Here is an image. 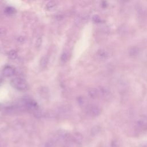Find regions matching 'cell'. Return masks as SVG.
Masks as SVG:
<instances>
[{
  "instance_id": "obj_8",
  "label": "cell",
  "mask_w": 147,
  "mask_h": 147,
  "mask_svg": "<svg viewBox=\"0 0 147 147\" xmlns=\"http://www.w3.org/2000/svg\"><path fill=\"white\" fill-rule=\"evenodd\" d=\"M68 57V53H67L66 52H64L61 54V60L63 62H66V61H67Z\"/></svg>"
},
{
  "instance_id": "obj_3",
  "label": "cell",
  "mask_w": 147,
  "mask_h": 147,
  "mask_svg": "<svg viewBox=\"0 0 147 147\" xmlns=\"http://www.w3.org/2000/svg\"><path fill=\"white\" fill-rule=\"evenodd\" d=\"M14 72L15 71L12 67L7 66L5 67L2 71V75L5 77H10L13 76L14 74Z\"/></svg>"
},
{
  "instance_id": "obj_2",
  "label": "cell",
  "mask_w": 147,
  "mask_h": 147,
  "mask_svg": "<svg viewBox=\"0 0 147 147\" xmlns=\"http://www.w3.org/2000/svg\"><path fill=\"white\" fill-rule=\"evenodd\" d=\"M86 112L91 117H96L101 113V109L96 105H90L86 107Z\"/></svg>"
},
{
  "instance_id": "obj_1",
  "label": "cell",
  "mask_w": 147,
  "mask_h": 147,
  "mask_svg": "<svg viewBox=\"0 0 147 147\" xmlns=\"http://www.w3.org/2000/svg\"><path fill=\"white\" fill-rule=\"evenodd\" d=\"M11 85L19 91H25L28 88V84L25 80L20 78H16L11 79Z\"/></svg>"
},
{
  "instance_id": "obj_4",
  "label": "cell",
  "mask_w": 147,
  "mask_h": 147,
  "mask_svg": "<svg viewBox=\"0 0 147 147\" xmlns=\"http://www.w3.org/2000/svg\"><path fill=\"white\" fill-rule=\"evenodd\" d=\"M48 63V57L47 56H42L41 59H40V67L42 68H44L47 67V64Z\"/></svg>"
},
{
  "instance_id": "obj_7",
  "label": "cell",
  "mask_w": 147,
  "mask_h": 147,
  "mask_svg": "<svg viewBox=\"0 0 147 147\" xmlns=\"http://www.w3.org/2000/svg\"><path fill=\"white\" fill-rule=\"evenodd\" d=\"M9 57L11 59H15L17 56V53L15 50H11L8 53Z\"/></svg>"
},
{
  "instance_id": "obj_9",
  "label": "cell",
  "mask_w": 147,
  "mask_h": 147,
  "mask_svg": "<svg viewBox=\"0 0 147 147\" xmlns=\"http://www.w3.org/2000/svg\"><path fill=\"white\" fill-rule=\"evenodd\" d=\"M15 11V10L14 8L11 7H8L5 10V12L7 14H9V15H11L12 14H13Z\"/></svg>"
},
{
  "instance_id": "obj_10",
  "label": "cell",
  "mask_w": 147,
  "mask_h": 147,
  "mask_svg": "<svg viewBox=\"0 0 147 147\" xmlns=\"http://www.w3.org/2000/svg\"><path fill=\"white\" fill-rule=\"evenodd\" d=\"M42 44V39L41 37H38L37 39L36 40V48H40L41 45Z\"/></svg>"
},
{
  "instance_id": "obj_11",
  "label": "cell",
  "mask_w": 147,
  "mask_h": 147,
  "mask_svg": "<svg viewBox=\"0 0 147 147\" xmlns=\"http://www.w3.org/2000/svg\"><path fill=\"white\" fill-rule=\"evenodd\" d=\"M24 40H25V38H24V37H22V36L18 38V41H20V42H23V41H24Z\"/></svg>"
},
{
  "instance_id": "obj_5",
  "label": "cell",
  "mask_w": 147,
  "mask_h": 147,
  "mask_svg": "<svg viewBox=\"0 0 147 147\" xmlns=\"http://www.w3.org/2000/svg\"><path fill=\"white\" fill-rule=\"evenodd\" d=\"M99 94L98 90L95 89V88H91L88 91V95L90 96L91 98H96Z\"/></svg>"
},
{
  "instance_id": "obj_6",
  "label": "cell",
  "mask_w": 147,
  "mask_h": 147,
  "mask_svg": "<svg viewBox=\"0 0 147 147\" xmlns=\"http://www.w3.org/2000/svg\"><path fill=\"white\" fill-rule=\"evenodd\" d=\"M56 6V3L55 1H49L46 5V8L48 10L53 9Z\"/></svg>"
},
{
  "instance_id": "obj_12",
  "label": "cell",
  "mask_w": 147,
  "mask_h": 147,
  "mask_svg": "<svg viewBox=\"0 0 147 147\" xmlns=\"http://www.w3.org/2000/svg\"><path fill=\"white\" fill-rule=\"evenodd\" d=\"M1 82H2V79H1V78L0 77V84H1Z\"/></svg>"
}]
</instances>
